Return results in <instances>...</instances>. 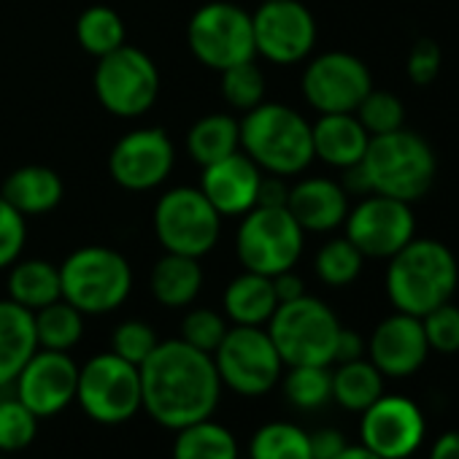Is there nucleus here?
I'll return each instance as SVG.
<instances>
[{"label":"nucleus","mask_w":459,"mask_h":459,"mask_svg":"<svg viewBox=\"0 0 459 459\" xmlns=\"http://www.w3.org/2000/svg\"><path fill=\"white\" fill-rule=\"evenodd\" d=\"M141 403L154 424L176 432L186 424L211 419L221 400V381L213 357L181 338L160 341L138 365Z\"/></svg>","instance_id":"nucleus-1"},{"label":"nucleus","mask_w":459,"mask_h":459,"mask_svg":"<svg viewBox=\"0 0 459 459\" xmlns=\"http://www.w3.org/2000/svg\"><path fill=\"white\" fill-rule=\"evenodd\" d=\"M386 263V298L394 311L421 319L456 292L459 263L437 238H411Z\"/></svg>","instance_id":"nucleus-2"},{"label":"nucleus","mask_w":459,"mask_h":459,"mask_svg":"<svg viewBox=\"0 0 459 459\" xmlns=\"http://www.w3.org/2000/svg\"><path fill=\"white\" fill-rule=\"evenodd\" d=\"M241 152L271 176H300L314 162L311 122L284 103L263 100L244 114Z\"/></svg>","instance_id":"nucleus-3"},{"label":"nucleus","mask_w":459,"mask_h":459,"mask_svg":"<svg viewBox=\"0 0 459 459\" xmlns=\"http://www.w3.org/2000/svg\"><path fill=\"white\" fill-rule=\"evenodd\" d=\"M359 165L373 195H386L411 205L432 189L437 176V157L432 146L405 127L373 135Z\"/></svg>","instance_id":"nucleus-4"},{"label":"nucleus","mask_w":459,"mask_h":459,"mask_svg":"<svg viewBox=\"0 0 459 459\" xmlns=\"http://www.w3.org/2000/svg\"><path fill=\"white\" fill-rule=\"evenodd\" d=\"M63 300L84 316H103L125 306L133 290V268L117 249L82 247L60 265Z\"/></svg>","instance_id":"nucleus-5"},{"label":"nucleus","mask_w":459,"mask_h":459,"mask_svg":"<svg viewBox=\"0 0 459 459\" xmlns=\"http://www.w3.org/2000/svg\"><path fill=\"white\" fill-rule=\"evenodd\" d=\"M284 368L290 365H333L341 322L335 311L308 292L298 300L279 303L265 325Z\"/></svg>","instance_id":"nucleus-6"},{"label":"nucleus","mask_w":459,"mask_h":459,"mask_svg":"<svg viewBox=\"0 0 459 459\" xmlns=\"http://www.w3.org/2000/svg\"><path fill=\"white\" fill-rule=\"evenodd\" d=\"M306 230L287 211V205H255L241 216L236 233V255L244 271L279 276L292 271L303 257Z\"/></svg>","instance_id":"nucleus-7"},{"label":"nucleus","mask_w":459,"mask_h":459,"mask_svg":"<svg viewBox=\"0 0 459 459\" xmlns=\"http://www.w3.org/2000/svg\"><path fill=\"white\" fill-rule=\"evenodd\" d=\"M76 405L103 427H119L141 413V370L114 351L95 354L79 368Z\"/></svg>","instance_id":"nucleus-8"},{"label":"nucleus","mask_w":459,"mask_h":459,"mask_svg":"<svg viewBox=\"0 0 459 459\" xmlns=\"http://www.w3.org/2000/svg\"><path fill=\"white\" fill-rule=\"evenodd\" d=\"M186 47L197 63L216 74L247 60H257L252 14L230 0L203 4L189 17Z\"/></svg>","instance_id":"nucleus-9"},{"label":"nucleus","mask_w":459,"mask_h":459,"mask_svg":"<svg viewBox=\"0 0 459 459\" xmlns=\"http://www.w3.org/2000/svg\"><path fill=\"white\" fill-rule=\"evenodd\" d=\"M211 357L221 386L241 397L268 394L284 373V362L265 327L233 325Z\"/></svg>","instance_id":"nucleus-10"},{"label":"nucleus","mask_w":459,"mask_h":459,"mask_svg":"<svg viewBox=\"0 0 459 459\" xmlns=\"http://www.w3.org/2000/svg\"><path fill=\"white\" fill-rule=\"evenodd\" d=\"M152 224L165 252L195 260L205 257L221 236V216L200 186L168 189L154 205Z\"/></svg>","instance_id":"nucleus-11"},{"label":"nucleus","mask_w":459,"mask_h":459,"mask_svg":"<svg viewBox=\"0 0 459 459\" xmlns=\"http://www.w3.org/2000/svg\"><path fill=\"white\" fill-rule=\"evenodd\" d=\"M98 103L119 119L143 117L160 98V68L138 47H119L98 60L95 76Z\"/></svg>","instance_id":"nucleus-12"},{"label":"nucleus","mask_w":459,"mask_h":459,"mask_svg":"<svg viewBox=\"0 0 459 459\" xmlns=\"http://www.w3.org/2000/svg\"><path fill=\"white\" fill-rule=\"evenodd\" d=\"M343 230L365 260H389L416 238V219L411 203L386 195H365L349 208Z\"/></svg>","instance_id":"nucleus-13"},{"label":"nucleus","mask_w":459,"mask_h":459,"mask_svg":"<svg viewBox=\"0 0 459 459\" xmlns=\"http://www.w3.org/2000/svg\"><path fill=\"white\" fill-rule=\"evenodd\" d=\"M300 90L316 114H354L373 90V76L357 55L325 52L306 65Z\"/></svg>","instance_id":"nucleus-14"},{"label":"nucleus","mask_w":459,"mask_h":459,"mask_svg":"<svg viewBox=\"0 0 459 459\" xmlns=\"http://www.w3.org/2000/svg\"><path fill=\"white\" fill-rule=\"evenodd\" d=\"M252 28L257 57L273 65L303 63L316 47V20L300 0H263Z\"/></svg>","instance_id":"nucleus-15"},{"label":"nucleus","mask_w":459,"mask_h":459,"mask_svg":"<svg viewBox=\"0 0 459 459\" xmlns=\"http://www.w3.org/2000/svg\"><path fill=\"white\" fill-rule=\"evenodd\" d=\"M427 435L424 411L405 394H381L362 411L359 437L381 459H408Z\"/></svg>","instance_id":"nucleus-16"},{"label":"nucleus","mask_w":459,"mask_h":459,"mask_svg":"<svg viewBox=\"0 0 459 459\" xmlns=\"http://www.w3.org/2000/svg\"><path fill=\"white\" fill-rule=\"evenodd\" d=\"M176 149L162 127H141L122 135L108 154L111 178L127 192H149L168 181Z\"/></svg>","instance_id":"nucleus-17"},{"label":"nucleus","mask_w":459,"mask_h":459,"mask_svg":"<svg viewBox=\"0 0 459 459\" xmlns=\"http://www.w3.org/2000/svg\"><path fill=\"white\" fill-rule=\"evenodd\" d=\"M79 365L68 351L39 349L14 378V397L22 400L39 419H52L76 403Z\"/></svg>","instance_id":"nucleus-18"},{"label":"nucleus","mask_w":459,"mask_h":459,"mask_svg":"<svg viewBox=\"0 0 459 459\" xmlns=\"http://www.w3.org/2000/svg\"><path fill=\"white\" fill-rule=\"evenodd\" d=\"M429 357V343L419 316L394 311L381 319L368 338V359L381 370L384 378H408Z\"/></svg>","instance_id":"nucleus-19"},{"label":"nucleus","mask_w":459,"mask_h":459,"mask_svg":"<svg viewBox=\"0 0 459 459\" xmlns=\"http://www.w3.org/2000/svg\"><path fill=\"white\" fill-rule=\"evenodd\" d=\"M263 170L238 149L219 162L203 168L200 192L219 211V216H244L257 205Z\"/></svg>","instance_id":"nucleus-20"},{"label":"nucleus","mask_w":459,"mask_h":459,"mask_svg":"<svg viewBox=\"0 0 459 459\" xmlns=\"http://www.w3.org/2000/svg\"><path fill=\"white\" fill-rule=\"evenodd\" d=\"M349 208V195L335 178L308 176L290 186L287 211L298 219L306 233H333V230L343 227Z\"/></svg>","instance_id":"nucleus-21"},{"label":"nucleus","mask_w":459,"mask_h":459,"mask_svg":"<svg viewBox=\"0 0 459 459\" xmlns=\"http://www.w3.org/2000/svg\"><path fill=\"white\" fill-rule=\"evenodd\" d=\"M311 141L314 160L346 170L362 162L370 135L359 125L357 114H319V119L311 125Z\"/></svg>","instance_id":"nucleus-22"},{"label":"nucleus","mask_w":459,"mask_h":459,"mask_svg":"<svg viewBox=\"0 0 459 459\" xmlns=\"http://www.w3.org/2000/svg\"><path fill=\"white\" fill-rule=\"evenodd\" d=\"M65 195V184L57 170L47 165H22L12 170L0 189V197L12 203L22 216L49 213L60 205Z\"/></svg>","instance_id":"nucleus-23"},{"label":"nucleus","mask_w":459,"mask_h":459,"mask_svg":"<svg viewBox=\"0 0 459 459\" xmlns=\"http://www.w3.org/2000/svg\"><path fill=\"white\" fill-rule=\"evenodd\" d=\"M39 351L33 311L14 300H0V389L14 384L28 359Z\"/></svg>","instance_id":"nucleus-24"},{"label":"nucleus","mask_w":459,"mask_h":459,"mask_svg":"<svg viewBox=\"0 0 459 459\" xmlns=\"http://www.w3.org/2000/svg\"><path fill=\"white\" fill-rule=\"evenodd\" d=\"M224 319L241 327H265L279 308V298L273 292V279L263 273L244 271L227 284L221 295Z\"/></svg>","instance_id":"nucleus-25"},{"label":"nucleus","mask_w":459,"mask_h":459,"mask_svg":"<svg viewBox=\"0 0 459 459\" xmlns=\"http://www.w3.org/2000/svg\"><path fill=\"white\" fill-rule=\"evenodd\" d=\"M149 290L154 300L165 308H186L197 300L203 290V268L200 260L165 252L149 276Z\"/></svg>","instance_id":"nucleus-26"},{"label":"nucleus","mask_w":459,"mask_h":459,"mask_svg":"<svg viewBox=\"0 0 459 459\" xmlns=\"http://www.w3.org/2000/svg\"><path fill=\"white\" fill-rule=\"evenodd\" d=\"M241 149V125L233 114H205L186 133V154L200 168Z\"/></svg>","instance_id":"nucleus-27"},{"label":"nucleus","mask_w":459,"mask_h":459,"mask_svg":"<svg viewBox=\"0 0 459 459\" xmlns=\"http://www.w3.org/2000/svg\"><path fill=\"white\" fill-rule=\"evenodd\" d=\"M170 459H241V446L233 429L211 416L176 429Z\"/></svg>","instance_id":"nucleus-28"},{"label":"nucleus","mask_w":459,"mask_h":459,"mask_svg":"<svg viewBox=\"0 0 459 459\" xmlns=\"http://www.w3.org/2000/svg\"><path fill=\"white\" fill-rule=\"evenodd\" d=\"M63 298L60 268L47 260H17L9 268V300L39 311Z\"/></svg>","instance_id":"nucleus-29"},{"label":"nucleus","mask_w":459,"mask_h":459,"mask_svg":"<svg viewBox=\"0 0 459 459\" xmlns=\"http://www.w3.org/2000/svg\"><path fill=\"white\" fill-rule=\"evenodd\" d=\"M384 394V376L370 359L338 362L333 370V400L351 413H362Z\"/></svg>","instance_id":"nucleus-30"},{"label":"nucleus","mask_w":459,"mask_h":459,"mask_svg":"<svg viewBox=\"0 0 459 459\" xmlns=\"http://www.w3.org/2000/svg\"><path fill=\"white\" fill-rule=\"evenodd\" d=\"M33 322H36L39 349L71 351L74 346H79L84 335V314L63 298L33 311Z\"/></svg>","instance_id":"nucleus-31"},{"label":"nucleus","mask_w":459,"mask_h":459,"mask_svg":"<svg viewBox=\"0 0 459 459\" xmlns=\"http://www.w3.org/2000/svg\"><path fill=\"white\" fill-rule=\"evenodd\" d=\"M249 459H314L311 432L292 421H268L255 429Z\"/></svg>","instance_id":"nucleus-32"},{"label":"nucleus","mask_w":459,"mask_h":459,"mask_svg":"<svg viewBox=\"0 0 459 459\" xmlns=\"http://www.w3.org/2000/svg\"><path fill=\"white\" fill-rule=\"evenodd\" d=\"M76 41L92 57H106L127 44V30L122 17L108 6H90L76 22Z\"/></svg>","instance_id":"nucleus-33"},{"label":"nucleus","mask_w":459,"mask_h":459,"mask_svg":"<svg viewBox=\"0 0 459 459\" xmlns=\"http://www.w3.org/2000/svg\"><path fill=\"white\" fill-rule=\"evenodd\" d=\"M279 384L284 397L300 411H316L333 400V370L327 365H290Z\"/></svg>","instance_id":"nucleus-34"},{"label":"nucleus","mask_w":459,"mask_h":459,"mask_svg":"<svg viewBox=\"0 0 459 459\" xmlns=\"http://www.w3.org/2000/svg\"><path fill=\"white\" fill-rule=\"evenodd\" d=\"M362 265H365V257L362 252L346 238H330L327 244H322V249L316 252L314 257V273L322 284L333 287V290H341V287H349L359 279L362 273Z\"/></svg>","instance_id":"nucleus-35"},{"label":"nucleus","mask_w":459,"mask_h":459,"mask_svg":"<svg viewBox=\"0 0 459 459\" xmlns=\"http://www.w3.org/2000/svg\"><path fill=\"white\" fill-rule=\"evenodd\" d=\"M265 87L268 82L257 60H247L221 71V98L233 111L247 114L255 106H260L265 100Z\"/></svg>","instance_id":"nucleus-36"},{"label":"nucleus","mask_w":459,"mask_h":459,"mask_svg":"<svg viewBox=\"0 0 459 459\" xmlns=\"http://www.w3.org/2000/svg\"><path fill=\"white\" fill-rule=\"evenodd\" d=\"M39 437V416L14 394L0 400V454H20Z\"/></svg>","instance_id":"nucleus-37"},{"label":"nucleus","mask_w":459,"mask_h":459,"mask_svg":"<svg viewBox=\"0 0 459 459\" xmlns=\"http://www.w3.org/2000/svg\"><path fill=\"white\" fill-rule=\"evenodd\" d=\"M357 119L359 125L368 130V135H384V133H394L400 127H405V103L389 92V90H370L362 103L357 106Z\"/></svg>","instance_id":"nucleus-38"},{"label":"nucleus","mask_w":459,"mask_h":459,"mask_svg":"<svg viewBox=\"0 0 459 459\" xmlns=\"http://www.w3.org/2000/svg\"><path fill=\"white\" fill-rule=\"evenodd\" d=\"M227 330V319L213 308H189L186 316L181 319V341L205 354L216 351Z\"/></svg>","instance_id":"nucleus-39"},{"label":"nucleus","mask_w":459,"mask_h":459,"mask_svg":"<svg viewBox=\"0 0 459 459\" xmlns=\"http://www.w3.org/2000/svg\"><path fill=\"white\" fill-rule=\"evenodd\" d=\"M157 343H160V335L154 333V327L149 322L127 319V322H119L114 327L108 351H114L117 357H122L133 365H141L154 351Z\"/></svg>","instance_id":"nucleus-40"},{"label":"nucleus","mask_w":459,"mask_h":459,"mask_svg":"<svg viewBox=\"0 0 459 459\" xmlns=\"http://www.w3.org/2000/svg\"><path fill=\"white\" fill-rule=\"evenodd\" d=\"M421 327H424L429 351H437V354L459 351V306H454L451 300L424 314Z\"/></svg>","instance_id":"nucleus-41"},{"label":"nucleus","mask_w":459,"mask_h":459,"mask_svg":"<svg viewBox=\"0 0 459 459\" xmlns=\"http://www.w3.org/2000/svg\"><path fill=\"white\" fill-rule=\"evenodd\" d=\"M28 244V221L25 216L0 197V271L12 268Z\"/></svg>","instance_id":"nucleus-42"},{"label":"nucleus","mask_w":459,"mask_h":459,"mask_svg":"<svg viewBox=\"0 0 459 459\" xmlns=\"http://www.w3.org/2000/svg\"><path fill=\"white\" fill-rule=\"evenodd\" d=\"M443 68V52L437 47V41L432 39H419L411 52H408V60H405V74L411 79V84L416 87H427L437 79Z\"/></svg>","instance_id":"nucleus-43"},{"label":"nucleus","mask_w":459,"mask_h":459,"mask_svg":"<svg viewBox=\"0 0 459 459\" xmlns=\"http://www.w3.org/2000/svg\"><path fill=\"white\" fill-rule=\"evenodd\" d=\"M343 446H346L343 432H338L333 427L311 432V454H314V459H333V456H338L343 451Z\"/></svg>","instance_id":"nucleus-44"},{"label":"nucleus","mask_w":459,"mask_h":459,"mask_svg":"<svg viewBox=\"0 0 459 459\" xmlns=\"http://www.w3.org/2000/svg\"><path fill=\"white\" fill-rule=\"evenodd\" d=\"M365 354H368V341L357 330L341 327L338 343H335V359L333 362H351V359H362Z\"/></svg>","instance_id":"nucleus-45"},{"label":"nucleus","mask_w":459,"mask_h":459,"mask_svg":"<svg viewBox=\"0 0 459 459\" xmlns=\"http://www.w3.org/2000/svg\"><path fill=\"white\" fill-rule=\"evenodd\" d=\"M287 197H290V186H287L284 176L263 173L257 205H287Z\"/></svg>","instance_id":"nucleus-46"},{"label":"nucleus","mask_w":459,"mask_h":459,"mask_svg":"<svg viewBox=\"0 0 459 459\" xmlns=\"http://www.w3.org/2000/svg\"><path fill=\"white\" fill-rule=\"evenodd\" d=\"M273 292H276L279 303H290V300H298V298L306 295V284L292 268V271H284V273L273 276Z\"/></svg>","instance_id":"nucleus-47"},{"label":"nucleus","mask_w":459,"mask_h":459,"mask_svg":"<svg viewBox=\"0 0 459 459\" xmlns=\"http://www.w3.org/2000/svg\"><path fill=\"white\" fill-rule=\"evenodd\" d=\"M429 459H459V429L443 432V435L432 443Z\"/></svg>","instance_id":"nucleus-48"},{"label":"nucleus","mask_w":459,"mask_h":459,"mask_svg":"<svg viewBox=\"0 0 459 459\" xmlns=\"http://www.w3.org/2000/svg\"><path fill=\"white\" fill-rule=\"evenodd\" d=\"M333 459H381V456H378V454H373V451H370L368 446H362V443H359V446L346 443V446H343V451H341L338 456H333Z\"/></svg>","instance_id":"nucleus-49"},{"label":"nucleus","mask_w":459,"mask_h":459,"mask_svg":"<svg viewBox=\"0 0 459 459\" xmlns=\"http://www.w3.org/2000/svg\"><path fill=\"white\" fill-rule=\"evenodd\" d=\"M0 459H12V456H6V454H0Z\"/></svg>","instance_id":"nucleus-50"}]
</instances>
